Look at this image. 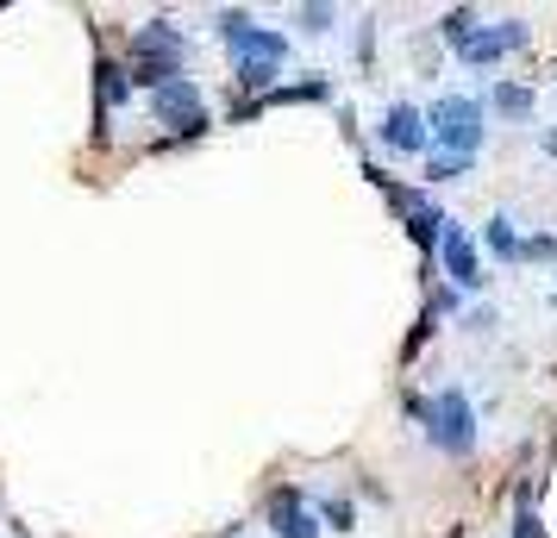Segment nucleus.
Here are the masks:
<instances>
[{"label":"nucleus","instance_id":"nucleus-1","mask_svg":"<svg viewBox=\"0 0 557 538\" xmlns=\"http://www.w3.org/2000/svg\"><path fill=\"white\" fill-rule=\"evenodd\" d=\"M220 38L232 45V63H238V88H270L288 57V38L270 26H257L251 13H220Z\"/></svg>","mask_w":557,"mask_h":538},{"label":"nucleus","instance_id":"nucleus-2","mask_svg":"<svg viewBox=\"0 0 557 538\" xmlns=\"http://www.w3.org/2000/svg\"><path fill=\"white\" fill-rule=\"evenodd\" d=\"M182 32L170 20H145V26L132 32V88H170L182 76Z\"/></svg>","mask_w":557,"mask_h":538},{"label":"nucleus","instance_id":"nucleus-3","mask_svg":"<svg viewBox=\"0 0 557 538\" xmlns=\"http://www.w3.org/2000/svg\"><path fill=\"white\" fill-rule=\"evenodd\" d=\"M426 438L445 451V458H470L476 451V413H470V395L463 388H438L432 401H413Z\"/></svg>","mask_w":557,"mask_h":538},{"label":"nucleus","instance_id":"nucleus-4","mask_svg":"<svg viewBox=\"0 0 557 538\" xmlns=\"http://www.w3.org/2000/svg\"><path fill=\"white\" fill-rule=\"evenodd\" d=\"M432 138H438V151L451 157H476L482 145V101H470V95H445V101L426 113Z\"/></svg>","mask_w":557,"mask_h":538},{"label":"nucleus","instance_id":"nucleus-5","mask_svg":"<svg viewBox=\"0 0 557 538\" xmlns=\"http://www.w3.org/2000/svg\"><path fill=\"white\" fill-rule=\"evenodd\" d=\"M151 113H157V126L182 132V138L207 132V107H201V88H195V76H176L170 88H157V95H151Z\"/></svg>","mask_w":557,"mask_h":538},{"label":"nucleus","instance_id":"nucleus-6","mask_svg":"<svg viewBox=\"0 0 557 538\" xmlns=\"http://www.w3.org/2000/svg\"><path fill=\"white\" fill-rule=\"evenodd\" d=\"M532 32H527V20H502V26H476L463 45H457V57L470 63V70H488V63H502L507 51H520Z\"/></svg>","mask_w":557,"mask_h":538},{"label":"nucleus","instance_id":"nucleus-7","mask_svg":"<svg viewBox=\"0 0 557 538\" xmlns=\"http://www.w3.org/2000/svg\"><path fill=\"white\" fill-rule=\"evenodd\" d=\"M382 145L395 157H420L432 145V126H426V113L413 101H395L388 113H382Z\"/></svg>","mask_w":557,"mask_h":538},{"label":"nucleus","instance_id":"nucleus-8","mask_svg":"<svg viewBox=\"0 0 557 538\" xmlns=\"http://www.w3.org/2000/svg\"><path fill=\"white\" fill-rule=\"evenodd\" d=\"M438 257H445V276H451L457 288H482V257H476V245H470V232L457 226H445V238H438Z\"/></svg>","mask_w":557,"mask_h":538},{"label":"nucleus","instance_id":"nucleus-9","mask_svg":"<svg viewBox=\"0 0 557 538\" xmlns=\"http://www.w3.org/2000/svg\"><path fill=\"white\" fill-rule=\"evenodd\" d=\"M270 533L276 538H320V520H313V508H307L295 488H276L270 495Z\"/></svg>","mask_w":557,"mask_h":538},{"label":"nucleus","instance_id":"nucleus-10","mask_svg":"<svg viewBox=\"0 0 557 538\" xmlns=\"http://www.w3.org/2000/svg\"><path fill=\"white\" fill-rule=\"evenodd\" d=\"M95 95H101V107H120L132 95V70H120L113 57H95Z\"/></svg>","mask_w":557,"mask_h":538},{"label":"nucleus","instance_id":"nucleus-11","mask_svg":"<svg viewBox=\"0 0 557 538\" xmlns=\"http://www.w3.org/2000/svg\"><path fill=\"white\" fill-rule=\"evenodd\" d=\"M482 245H488V251L502 257V263H520V245H527V238L513 232V220H507V213H495V220L482 226Z\"/></svg>","mask_w":557,"mask_h":538},{"label":"nucleus","instance_id":"nucleus-12","mask_svg":"<svg viewBox=\"0 0 557 538\" xmlns=\"http://www.w3.org/2000/svg\"><path fill=\"white\" fill-rule=\"evenodd\" d=\"M488 107H495L502 120H532V88H520V82H495V88H488Z\"/></svg>","mask_w":557,"mask_h":538},{"label":"nucleus","instance_id":"nucleus-13","mask_svg":"<svg viewBox=\"0 0 557 538\" xmlns=\"http://www.w3.org/2000/svg\"><path fill=\"white\" fill-rule=\"evenodd\" d=\"M282 101H326V82L307 76V82H295V88H270V95H263V101H251L245 113H257V107H282Z\"/></svg>","mask_w":557,"mask_h":538},{"label":"nucleus","instance_id":"nucleus-14","mask_svg":"<svg viewBox=\"0 0 557 538\" xmlns=\"http://www.w3.org/2000/svg\"><path fill=\"white\" fill-rule=\"evenodd\" d=\"M470 163H476V157H451V151H432V157H426V182H457V176H470Z\"/></svg>","mask_w":557,"mask_h":538},{"label":"nucleus","instance_id":"nucleus-15","mask_svg":"<svg viewBox=\"0 0 557 538\" xmlns=\"http://www.w3.org/2000/svg\"><path fill=\"white\" fill-rule=\"evenodd\" d=\"M470 32H476V13H470V7H451V13L438 20V38H451V45H463Z\"/></svg>","mask_w":557,"mask_h":538},{"label":"nucleus","instance_id":"nucleus-16","mask_svg":"<svg viewBox=\"0 0 557 538\" xmlns=\"http://www.w3.org/2000/svg\"><path fill=\"white\" fill-rule=\"evenodd\" d=\"M295 26L320 38V32H332V26H338V13H332V7H301V13H295Z\"/></svg>","mask_w":557,"mask_h":538},{"label":"nucleus","instance_id":"nucleus-17","mask_svg":"<svg viewBox=\"0 0 557 538\" xmlns=\"http://www.w3.org/2000/svg\"><path fill=\"white\" fill-rule=\"evenodd\" d=\"M513 538H545L532 520V488H520V513H513Z\"/></svg>","mask_w":557,"mask_h":538},{"label":"nucleus","instance_id":"nucleus-18","mask_svg":"<svg viewBox=\"0 0 557 538\" xmlns=\"http://www.w3.org/2000/svg\"><path fill=\"white\" fill-rule=\"evenodd\" d=\"M320 520H326V526H338V533H351L357 508H351V501H326V508H320Z\"/></svg>","mask_w":557,"mask_h":538},{"label":"nucleus","instance_id":"nucleus-19","mask_svg":"<svg viewBox=\"0 0 557 538\" xmlns=\"http://www.w3.org/2000/svg\"><path fill=\"white\" fill-rule=\"evenodd\" d=\"M520 257H532V263H552L557 238H552V232H539V238H527V245H520Z\"/></svg>","mask_w":557,"mask_h":538},{"label":"nucleus","instance_id":"nucleus-20","mask_svg":"<svg viewBox=\"0 0 557 538\" xmlns=\"http://www.w3.org/2000/svg\"><path fill=\"white\" fill-rule=\"evenodd\" d=\"M545 151H552V157H557V132H545Z\"/></svg>","mask_w":557,"mask_h":538}]
</instances>
